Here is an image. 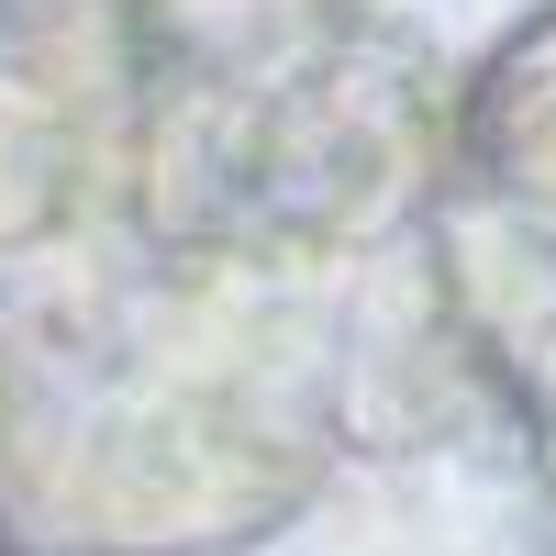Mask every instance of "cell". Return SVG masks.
<instances>
[{
    "instance_id": "6da1fadb",
    "label": "cell",
    "mask_w": 556,
    "mask_h": 556,
    "mask_svg": "<svg viewBox=\"0 0 556 556\" xmlns=\"http://www.w3.org/2000/svg\"><path fill=\"white\" fill-rule=\"evenodd\" d=\"M479 112V167H468V267L501 323V367L534 390V424H556V45Z\"/></svg>"
}]
</instances>
